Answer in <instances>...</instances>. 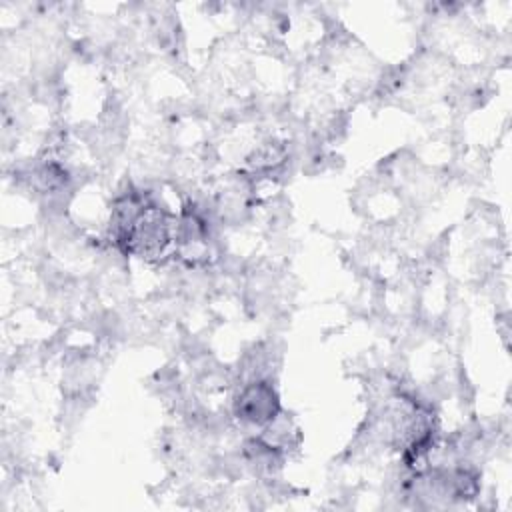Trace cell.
Segmentation results:
<instances>
[{
    "label": "cell",
    "instance_id": "cell-1",
    "mask_svg": "<svg viewBox=\"0 0 512 512\" xmlns=\"http://www.w3.org/2000/svg\"><path fill=\"white\" fill-rule=\"evenodd\" d=\"M234 412L244 422L266 426V424L274 422L280 412L278 396L268 382H262V380L250 382L238 394Z\"/></svg>",
    "mask_w": 512,
    "mask_h": 512
}]
</instances>
